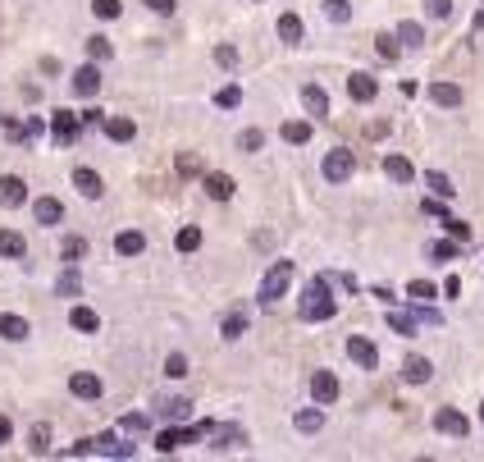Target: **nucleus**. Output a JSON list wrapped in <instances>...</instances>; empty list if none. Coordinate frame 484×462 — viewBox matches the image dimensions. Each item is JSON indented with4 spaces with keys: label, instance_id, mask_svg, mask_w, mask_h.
I'll list each match as a JSON object with an SVG mask.
<instances>
[{
    "label": "nucleus",
    "instance_id": "20",
    "mask_svg": "<svg viewBox=\"0 0 484 462\" xmlns=\"http://www.w3.org/2000/svg\"><path fill=\"white\" fill-rule=\"evenodd\" d=\"M0 256H14V261H23V256H28L23 234H14V229H0Z\"/></svg>",
    "mask_w": 484,
    "mask_h": 462
},
{
    "label": "nucleus",
    "instance_id": "5",
    "mask_svg": "<svg viewBox=\"0 0 484 462\" xmlns=\"http://www.w3.org/2000/svg\"><path fill=\"white\" fill-rule=\"evenodd\" d=\"M434 426H439L443 435H452V439H466L471 435V421L461 417L457 408H439V412H434Z\"/></svg>",
    "mask_w": 484,
    "mask_h": 462
},
{
    "label": "nucleus",
    "instance_id": "23",
    "mask_svg": "<svg viewBox=\"0 0 484 462\" xmlns=\"http://www.w3.org/2000/svg\"><path fill=\"white\" fill-rule=\"evenodd\" d=\"M142 247H147V238H142L138 229H123V234L114 238V252H119V256H138Z\"/></svg>",
    "mask_w": 484,
    "mask_h": 462
},
{
    "label": "nucleus",
    "instance_id": "2",
    "mask_svg": "<svg viewBox=\"0 0 484 462\" xmlns=\"http://www.w3.org/2000/svg\"><path fill=\"white\" fill-rule=\"evenodd\" d=\"M288 284H293V261H274V266L265 271V279H260V302L274 307L279 297L288 293Z\"/></svg>",
    "mask_w": 484,
    "mask_h": 462
},
{
    "label": "nucleus",
    "instance_id": "29",
    "mask_svg": "<svg viewBox=\"0 0 484 462\" xmlns=\"http://www.w3.org/2000/svg\"><path fill=\"white\" fill-rule=\"evenodd\" d=\"M284 142H293V147L311 142V124H306V119H288L284 124Z\"/></svg>",
    "mask_w": 484,
    "mask_h": 462
},
{
    "label": "nucleus",
    "instance_id": "11",
    "mask_svg": "<svg viewBox=\"0 0 484 462\" xmlns=\"http://www.w3.org/2000/svg\"><path fill=\"white\" fill-rule=\"evenodd\" d=\"M347 96H352V101H375V96H380V83L370 78V73H352V78H347Z\"/></svg>",
    "mask_w": 484,
    "mask_h": 462
},
{
    "label": "nucleus",
    "instance_id": "47",
    "mask_svg": "<svg viewBox=\"0 0 484 462\" xmlns=\"http://www.w3.org/2000/svg\"><path fill=\"white\" fill-rule=\"evenodd\" d=\"M92 9H96V14H101V18H119V0H92Z\"/></svg>",
    "mask_w": 484,
    "mask_h": 462
},
{
    "label": "nucleus",
    "instance_id": "45",
    "mask_svg": "<svg viewBox=\"0 0 484 462\" xmlns=\"http://www.w3.org/2000/svg\"><path fill=\"white\" fill-rule=\"evenodd\" d=\"M425 14H430V18H448L452 14V0H425Z\"/></svg>",
    "mask_w": 484,
    "mask_h": 462
},
{
    "label": "nucleus",
    "instance_id": "18",
    "mask_svg": "<svg viewBox=\"0 0 484 462\" xmlns=\"http://www.w3.org/2000/svg\"><path fill=\"white\" fill-rule=\"evenodd\" d=\"M73 188H78L83 197H101V192H105V184H101L96 170H73Z\"/></svg>",
    "mask_w": 484,
    "mask_h": 462
},
{
    "label": "nucleus",
    "instance_id": "19",
    "mask_svg": "<svg viewBox=\"0 0 484 462\" xmlns=\"http://www.w3.org/2000/svg\"><path fill=\"white\" fill-rule=\"evenodd\" d=\"M105 133H110L114 142H133L138 138V124H133L128 114H114V119H105Z\"/></svg>",
    "mask_w": 484,
    "mask_h": 462
},
{
    "label": "nucleus",
    "instance_id": "26",
    "mask_svg": "<svg viewBox=\"0 0 484 462\" xmlns=\"http://www.w3.org/2000/svg\"><path fill=\"white\" fill-rule=\"evenodd\" d=\"M375 51H380V60H398V55H402V42H398V32H380V37H375Z\"/></svg>",
    "mask_w": 484,
    "mask_h": 462
},
{
    "label": "nucleus",
    "instance_id": "28",
    "mask_svg": "<svg viewBox=\"0 0 484 462\" xmlns=\"http://www.w3.org/2000/svg\"><path fill=\"white\" fill-rule=\"evenodd\" d=\"M389 330H393V334H402V339H411V334H416V316L393 307V312H389Z\"/></svg>",
    "mask_w": 484,
    "mask_h": 462
},
{
    "label": "nucleus",
    "instance_id": "25",
    "mask_svg": "<svg viewBox=\"0 0 484 462\" xmlns=\"http://www.w3.org/2000/svg\"><path fill=\"white\" fill-rule=\"evenodd\" d=\"M96 454H105V458H133V444H119V435H96Z\"/></svg>",
    "mask_w": 484,
    "mask_h": 462
},
{
    "label": "nucleus",
    "instance_id": "35",
    "mask_svg": "<svg viewBox=\"0 0 484 462\" xmlns=\"http://www.w3.org/2000/svg\"><path fill=\"white\" fill-rule=\"evenodd\" d=\"M197 247H201V229L197 225L179 229V252H197Z\"/></svg>",
    "mask_w": 484,
    "mask_h": 462
},
{
    "label": "nucleus",
    "instance_id": "48",
    "mask_svg": "<svg viewBox=\"0 0 484 462\" xmlns=\"http://www.w3.org/2000/svg\"><path fill=\"white\" fill-rule=\"evenodd\" d=\"M78 288H83V284H78V275H73V271L60 275V293H64V297H78Z\"/></svg>",
    "mask_w": 484,
    "mask_h": 462
},
{
    "label": "nucleus",
    "instance_id": "52",
    "mask_svg": "<svg viewBox=\"0 0 484 462\" xmlns=\"http://www.w3.org/2000/svg\"><path fill=\"white\" fill-rule=\"evenodd\" d=\"M9 435H14V426H9V417H0V444H9Z\"/></svg>",
    "mask_w": 484,
    "mask_h": 462
},
{
    "label": "nucleus",
    "instance_id": "36",
    "mask_svg": "<svg viewBox=\"0 0 484 462\" xmlns=\"http://www.w3.org/2000/svg\"><path fill=\"white\" fill-rule=\"evenodd\" d=\"M164 375H169V380H183V375H188V357H183V353H169V357H164Z\"/></svg>",
    "mask_w": 484,
    "mask_h": 462
},
{
    "label": "nucleus",
    "instance_id": "53",
    "mask_svg": "<svg viewBox=\"0 0 484 462\" xmlns=\"http://www.w3.org/2000/svg\"><path fill=\"white\" fill-rule=\"evenodd\" d=\"M476 28H484V9H480V14H476Z\"/></svg>",
    "mask_w": 484,
    "mask_h": 462
},
{
    "label": "nucleus",
    "instance_id": "50",
    "mask_svg": "<svg viewBox=\"0 0 484 462\" xmlns=\"http://www.w3.org/2000/svg\"><path fill=\"white\" fill-rule=\"evenodd\" d=\"M197 170H201V160L192 156V151H183V156H179V174H197Z\"/></svg>",
    "mask_w": 484,
    "mask_h": 462
},
{
    "label": "nucleus",
    "instance_id": "49",
    "mask_svg": "<svg viewBox=\"0 0 484 462\" xmlns=\"http://www.w3.org/2000/svg\"><path fill=\"white\" fill-rule=\"evenodd\" d=\"M142 5H147L151 14H174V9H179V0H142Z\"/></svg>",
    "mask_w": 484,
    "mask_h": 462
},
{
    "label": "nucleus",
    "instance_id": "41",
    "mask_svg": "<svg viewBox=\"0 0 484 462\" xmlns=\"http://www.w3.org/2000/svg\"><path fill=\"white\" fill-rule=\"evenodd\" d=\"M430 256L434 261H452V256H457V243H448V238H443V243H430Z\"/></svg>",
    "mask_w": 484,
    "mask_h": 462
},
{
    "label": "nucleus",
    "instance_id": "38",
    "mask_svg": "<svg viewBox=\"0 0 484 462\" xmlns=\"http://www.w3.org/2000/svg\"><path fill=\"white\" fill-rule=\"evenodd\" d=\"M325 14L334 18V23H347V18H352V5H347V0H325Z\"/></svg>",
    "mask_w": 484,
    "mask_h": 462
},
{
    "label": "nucleus",
    "instance_id": "16",
    "mask_svg": "<svg viewBox=\"0 0 484 462\" xmlns=\"http://www.w3.org/2000/svg\"><path fill=\"white\" fill-rule=\"evenodd\" d=\"M430 375H434L430 357H406V362H402V380H406V384H425Z\"/></svg>",
    "mask_w": 484,
    "mask_h": 462
},
{
    "label": "nucleus",
    "instance_id": "1",
    "mask_svg": "<svg viewBox=\"0 0 484 462\" xmlns=\"http://www.w3.org/2000/svg\"><path fill=\"white\" fill-rule=\"evenodd\" d=\"M334 312H338V302L329 297V279L315 275L311 284H306V293H302V316L306 321H334Z\"/></svg>",
    "mask_w": 484,
    "mask_h": 462
},
{
    "label": "nucleus",
    "instance_id": "37",
    "mask_svg": "<svg viewBox=\"0 0 484 462\" xmlns=\"http://www.w3.org/2000/svg\"><path fill=\"white\" fill-rule=\"evenodd\" d=\"M406 293H411V297H416V302H430V297H434V293H439V288H434V284H430V279H411V284H406Z\"/></svg>",
    "mask_w": 484,
    "mask_h": 462
},
{
    "label": "nucleus",
    "instance_id": "30",
    "mask_svg": "<svg viewBox=\"0 0 484 462\" xmlns=\"http://www.w3.org/2000/svg\"><path fill=\"white\" fill-rule=\"evenodd\" d=\"M279 37H284V42H302V18H297L293 9L279 14Z\"/></svg>",
    "mask_w": 484,
    "mask_h": 462
},
{
    "label": "nucleus",
    "instance_id": "6",
    "mask_svg": "<svg viewBox=\"0 0 484 462\" xmlns=\"http://www.w3.org/2000/svg\"><path fill=\"white\" fill-rule=\"evenodd\" d=\"M78 129H83V119L73 110H55V119H51V133H55V142H78Z\"/></svg>",
    "mask_w": 484,
    "mask_h": 462
},
{
    "label": "nucleus",
    "instance_id": "4",
    "mask_svg": "<svg viewBox=\"0 0 484 462\" xmlns=\"http://www.w3.org/2000/svg\"><path fill=\"white\" fill-rule=\"evenodd\" d=\"M347 357H352L361 371H375V367H380V353H375V343L365 339V334H352V339H347Z\"/></svg>",
    "mask_w": 484,
    "mask_h": 462
},
{
    "label": "nucleus",
    "instance_id": "27",
    "mask_svg": "<svg viewBox=\"0 0 484 462\" xmlns=\"http://www.w3.org/2000/svg\"><path fill=\"white\" fill-rule=\"evenodd\" d=\"M425 188H430L434 197H443V201H448V197H457L452 179H448V174H439V170H430V174H425Z\"/></svg>",
    "mask_w": 484,
    "mask_h": 462
},
{
    "label": "nucleus",
    "instance_id": "31",
    "mask_svg": "<svg viewBox=\"0 0 484 462\" xmlns=\"http://www.w3.org/2000/svg\"><path fill=\"white\" fill-rule=\"evenodd\" d=\"M398 42H402V46H425V28L406 18V23H398Z\"/></svg>",
    "mask_w": 484,
    "mask_h": 462
},
{
    "label": "nucleus",
    "instance_id": "8",
    "mask_svg": "<svg viewBox=\"0 0 484 462\" xmlns=\"http://www.w3.org/2000/svg\"><path fill=\"white\" fill-rule=\"evenodd\" d=\"M311 398L320 403V408H329V403L338 398V375L334 371H315L311 375Z\"/></svg>",
    "mask_w": 484,
    "mask_h": 462
},
{
    "label": "nucleus",
    "instance_id": "46",
    "mask_svg": "<svg viewBox=\"0 0 484 462\" xmlns=\"http://www.w3.org/2000/svg\"><path fill=\"white\" fill-rule=\"evenodd\" d=\"M443 225H448V234H452V238H461V243H471V225H466V220H452V215H448Z\"/></svg>",
    "mask_w": 484,
    "mask_h": 462
},
{
    "label": "nucleus",
    "instance_id": "33",
    "mask_svg": "<svg viewBox=\"0 0 484 462\" xmlns=\"http://www.w3.org/2000/svg\"><path fill=\"white\" fill-rule=\"evenodd\" d=\"M87 60L105 64V60H110V42H105V37H92V42H87Z\"/></svg>",
    "mask_w": 484,
    "mask_h": 462
},
{
    "label": "nucleus",
    "instance_id": "3",
    "mask_svg": "<svg viewBox=\"0 0 484 462\" xmlns=\"http://www.w3.org/2000/svg\"><path fill=\"white\" fill-rule=\"evenodd\" d=\"M352 170H356V160H352V151H347V147H334L325 156V179H329V184H347Z\"/></svg>",
    "mask_w": 484,
    "mask_h": 462
},
{
    "label": "nucleus",
    "instance_id": "54",
    "mask_svg": "<svg viewBox=\"0 0 484 462\" xmlns=\"http://www.w3.org/2000/svg\"><path fill=\"white\" fill-rule=\"evenodd\" d=\"M480 421H484V403H480Z\"/></svg>",
    "mask_w": 484,
    "mask_h": 462
},
{
    "label": "nucleus",
    "instance_id": "32",
    "mask_svg": "<svg viewBox=\"0 0 484 462\" xmlns=\"http://www.w3.org/2000/svg\"><path fill=\"white\" fill-rule=\"evenodd\" d=\"M219 334H224V339H242V334H247V316H224V325H219Z\"/></svg>",
    "mask_w": 484,
    "mask_h": 462
},
{
    "label": "nucleus",
    "instance_id": "42",
    "mask_svg": "<svg viewBox=\"0 0 484 462\" xmlns=\"http://www.w3.org/2000/svg\"><path fill=\"white\" fill-rule=\"evenodd\" d=\"M188 412H192V403H188V398H174V403H164V417H169V421H183Z\"/></svg>",
    "mask_w": 484,
    "mask_h": 462
},
{
    "label": "nucleus",
    "instance_id": "12",
    "mask_svg": "<svg viewBox=\"0 0 484 462\" xmlns=\"http://www.w3.org/2000/svg\"><path fill=\"white\" fill-rule=\"evenodd\" d=\"M201 188H206V197H215V201H229V197H234V179H229V174H219V170H215V174H201Z\"/></svg>",
    "mask_w": 484,
    "mask_h": 462
},
{
    "label": "nucleus",
    "instance_id": "43",
    "mask_svg": "<svg viewBox=\"0 0 484 462\" xmlns=\"http://www.w3.org/2000/svg\"><path fill=\"white\" fill-rule=\"evenodd\" d=\"M215 60H219V64H224V69H234V64H238V46H234V42H224V46H215Z\"/></svg>",
    "mask_w": 484,
    "mask_h": 462
},
{
    "label": "nucleus",
    "instance_id": "44",
    "mask_svg": "<svg viewBox=\"0 0 484 462\" xmlns=\"http://www.w3.org/2000/svg\"><path fill=\"white\" fill-rule=\"evenodd\" d=\"M260 142H265V133H260V129H247V133L238 138V147H242V151H260Z\"/></svg>",
    "mask_w": 484,
    "mask_h": 462
},
{
    "label": "nucleus",
    "instance_id": "10",
    "mask_svg": "<svg viewBox=\"0 0 484 462\" xmlns=\"http://www.w3.org/2000/svg\"><path fill=\"white\" fill-rule=\"evenodd\" d=\"M32 215H37V225L55 229V225H60V220H64V206H60V197H37Z\"/></svg>",
    "mask_w": 484,
    "mask_h": 462
},
{
    "label": "nucleus",
    "instance_id": "7",
    "mask_svg": "<svg viewBox=\"0 0 484 462\" xmlns=\"http://www.w3.org/2000/svg\"><path fill=\"white\" fill-rule=\"evenodd\" d=\"M69 389H73V398H87V403H96L101 398V375H92V371H73L69 375Z\"/></svg>",
    "mask_w": 484,
    "mask_h": 462
},
{
    "label": "nucleus",
    "instance_id": "14",
    "mask_svg": "<svg viewBox=\"0 0 484 462\" xmlns=\"http://www.w3.org/2000/svg\"><path fill=\"white\" fill-rule=\"evenodd\" d=\"M73 92H78V96H96V92H101V69H96V64H83V69L73 73Z\"/></svg>",
    "mask_w": 484,
    "mask_h": 462
},
{
    "label": "nucleus",
    "instance_id": "21",
    "mask_svg": "<svg viewBox=\"0 0 484 462\" xmlns=\"http://www.w3.org/2000/svg\"><path fill=\"white\" fill-rule=\"evenodd\" d=\"M302 101H306V110L320 119V114H329V92L320 88V83H311V88H302Z\"/></svg>",
    "mask_w": 484,
    "mask_h": 462
},
{
    "label": "nucleus",
    "instance_id": "39",
    "mask_svg": "<svg viewBox=\"0 0 484 462\" xmlns=\"http://www.w3.org/2000/svg\"><path fill=\"white\" fill-rule=\"evenodd\" d=\"M32 454L37 458L51 454V430H46V426H32Z\"/></svg>",
    "mask_w": 484,
    "mask_h": 462
},
{
    "label": "nucleus",
    "instance_id": "13",
    "mask_svg": "<svg viewBox=\"0 0 484 462\" xmlns=\"http://www.w3.org/2000/svg\"><path fill=\"white\" fill-rule=\"evenodd\" d=\"M23 197H28V184L18 174H5L0 179V206H23Z\"/></svg>",
    "mask_w": 484,
    "mask_h": 462
},
{
    "label": "nucleus",
    "instance_id": "15",
    "mask_svg": "<svg viewBox=\"0 0 484 462\" xmlns=\"http://www.w3.org/2000/svg\"><path fill=\"white\" fill-rule=\"evenodd\" d=\"M28 321L23 316H9V312H0V339H9V343H18V339H28Z\"/></svg>",
    "mask_w": 484,
    "mask_h": 462
},
{
    "label": "nucleus",
    "instance_id": "40",
    "mask_svg": "<svg viewBox=\"0 0 484 462\" xmlns=\"http://www.w3.org/2000/svg\"><path fill=\"white\" fill-rule=\"evenodd\" d=\"M60 252H64V261H78V256L87 252V243H83V238H64V243H60Z\"/></svg>",
    "mask_w": 484,
    "mask_h": 462
},
{
    "label": "nucleus",
    "instance_id": "9",
    "mask_svg": "<svg viewBox=\"0 0 484 462\" xmlns=\"http://www.w3.org/2000/svg\"><path fill=\"white\" fill-rule=\"evenodd\" d=\"M430 101L443 105V110H457V105H461V88L448 83V78H439V83H430Z\"/></svg>",
    "mask_w": 484,
    "mask_h": 462
},
{
    "label": "nucleus",
    "instance_id": "34",
    "mask_svg": "<svg viewBox=\"0 0 484 462\" xmlns=\"http://www.w3.org/2000/svg\"><path fill=\"white\" fill-rule=\"evenodd\" d=\"M215 105H219V110H234V105H242V88H234V83H229V88H219V92H215Z\"/></svg>",
    "mask_w": 484,
    "mask_h": 462
},
{
    "label": "nucleus",
    "instance_id": "24",
    "mask_svg": "<svg viewBox=\"0 0 484 462\" xmlns=\"http://www.w3.org/2000/svg\"><path fill=\"white\" fill-rule=\"evenodd\" d=\"M293 426L302 430V435H315V430L325 426V412H320V408H302V412L293 417Z\"/></svg>",
    "mask_w": 484,
    "mask_h": 462
},
{
    "label": "nucleus",
    "instance_id": "22",
    "mask_svg": "<svg viewBox=\"0 0 484 462\" xmlns=\"http://www.w3.org/2000/svg\"><path fill=\"white\" fill-rule=\"evenodd\" d=\"M69 325H73V330H83V334H96V330H101V316H96L92 307H73Z\"/></svg>",
    "mask_w": 484,
    "mask_h": 462
},
{
    "label": "nucleus",
    "instance_id": "17",
    "mask_svg": "<svg viewBox=\"0 0 484 462\" xmlns=\"http://www.w3.org/2000/svg\"><path fill=\"white\" fill-rule=\"evenodd\" d=\"M384 174H389L393 184H411L416 170H411V160H406V156H384Z\"/></svg>",
    "mask_w": 484,
    "mask_h": 462
},
{
    "label": "nucleus",
    "instance_id": "51",
    "mask_svg": "<svg viewBox=\"0 0 484 462\" xmlns=\"http://www.w3.org/2000/svg\"><path fill=\"white\" fill-rule=\"evenodd\" d=\"M123 430H133V435H138V430H147V417H123Z\"/></svg>",
    "mask_w": 484,
    "mask_h": 462
}]
</instances>
